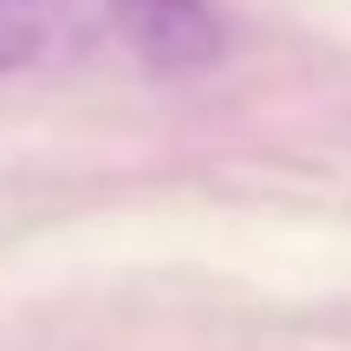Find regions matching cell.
<instances>
[{
  "instance_id": "cell-1",
  "label": "cell",
  "mask_w": 351,
  "mask_h": 351,
  "mask_svg": "<svg viewBox=\"0 0 351 351\" xmlns=\"http://www.w3.org/2000/svg\"><path fill=\"white\" fill-rule=\"evenodd\" d=\"M117 26V0H0V72L85 52Z\"/></svg>"
},
{
  "instance_id": "cell-2",
  "label": "cell",
  "mask_w": 351,
  "mask_h": 351,
  "mask_svg": "<svg viewBox=\"0 0 351 351\" xmlns=\"http://www.w3.org/2000/svg\"><path fill=\"white\" fill-rule=\"evenodd\" d=\"M117 20L169 72L221 59V20L208 13V0H117Z\"/></svg>"
}]
</instances>
